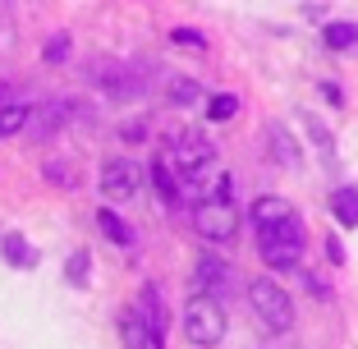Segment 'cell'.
<instances>
[{
	"label": "cell",
	"instance_id": "cell-28",
	"mask_svg": "<svg viewBox=\"0 0 358 349\" xmlns=\"http://www.w3.org/2000/svg\"><path fill=\"white\" fill-rule=\"evenodd\" d=\"M322 97H327L331 106H340V101H345V97H340V87H336V83H322Z\"/></svg>",
	"mask_w": 358,
	"mask_h": 349
},
{
	"label": "cell",
	"instance_id": "cell-15",
	"mask_svg": "<svg viewBox=\"0 0 358 349\" xmlns=\"http://www.w3.org/2000/svg\"><path fill=\"white\" fill-rule=\"evenodd\" d=\"M248 216H253V225L262 230V225H275V221H285V216H294V207H289L285 198H271V193H266V198L253 202V212H248Z\"/></svg>",
	"mask_w": 358,
	"mask_h": 349
},
{
	"label": "cell",
	"instance_id": "cell-29",
	"mask_svg": "<svg viewBox=\"0 0 358 349\" xmlns=\"http://www.w3.org/2000/svg\"><path fill=\"white\" fill-rule=\"evenodd\" d=\"M327 257H331V262H336V266H340V262H345V248H340V243H336V239H327Z\"/></svg>",
	"mask_w": 358,
	"mask_h": 349
},
{
	"label": "cell",
	"instance_id": "cell-30",
	"mask_svg": "<svg viewBox=\"0 0 358 349\" xmlns=\"http://www.w3.org/2000/svg\"><path fill=\"white\" fill-rule=\"evenodd\" d=\"M0 97H10V87H5V83H0ZM0 106H5V101H0Z\"/></svg>",
	"mask_w": 358,
	"mask_h": 349
},
{
	"label": "cell",
	"instance_id": "cell-24",
	"mask_svg": "<svg viewBox=\"0 0 358 349\" xmlns=\"http://www.w3.org/2000/svg\"><path fill=\"white\" fill-rule=\"evenodd\" d=\"M87 271H92V257H87V248H78V253L64 262V276H69V285H87Z\"/></svg>",
	"mask_w": 358,
	"mask_h": 349
},
{
	"label": "cell",
	"instance_id": "cell-10",
	"mask_svg": "<svg viewBox=\"0 0 358 349\" xmlns=\"http://www.w3.org/2000/svg\"><path fill=\"white\" fill-rule=\"evenodd\" d=\"M266 143H271V157L280 161L285 170H303V152H299L294 134H289L285 124H266Z\"/></svg>",
	"mask_w": 358,
	"mask_h": 349
},
{
	"label": "cell",
	"instance_id": "cell-4",
	"mask_svg": "<svg viewBox=\"0 0 358 349\" xmlns=\"http://www.w3.org/2000/svg\"><path fill=\"white\" fill-rule=\"evenodd\" d=\"M248 304H253L257 322H262L266 331H275V336H285V331L294 327V299H289V290H285L280 280H271V276L248 280Z\"/></svg>",
	"mask_w": 358,
	"mask_h": 349
},
{
	"label": "cell",
	"instance_id": "cell-27",
	"mask_svg": "<svg viewBox=\"0 0 358 349\" xmlns=\"http://www.w3.org/2000/svg\"><path fill=\"white\" fill-rule=\"evenodd\" d=\"M120 138H124V143H143V138H148V124H138V120H134V124L120 129Z\"/></svg>",
	"mask_w": 358,
	"mask_h": 349
},
{
	"label": "cell",
	"instance_id": "cell-22",
	"mask_svg": "<svg viewBox=\"0 0 358 349\" xmlns=\"http://www.w3.org/2000/svg\"><path fill=\"white\" fill-rule=\"evenodd\" d=\"M69 46H74V42H69V32H51V37H46L42 60L46 64H64V60H69Z\"/></svg>",
	"mask_w": 358,
	"mask_h": 349
},
{
	"label": "cell",
	"instance_id": "cell-14",
	"mask_svg": "<svg viewBox=\"0 0 358 349\" xmlns=\"http://www.w3.org/2000/svg\"><path fill=\"white\" fill-rule=\"evenodd\" d=\"M152 184H157V198L166 202V207H179V180H175V170H170L166 157L152 161Z\"/></svg>",
	"mask_w": 358,
	"mask_h": 349
},
{
	"label": "cell",
	"instance_id": "cell-26",
	"mask_svg": "<svg viewBox=\"0 0 358 349\" xmlns=\"http://www.w3.org/2000/svg\"><path fill=\"white\" fill-rule=\"evenodd\" d=\"M170 42H175V46H193V51H202V46H207V37H202L198 28H170Z\"/></svg>",
	"mask_w": 358,
	"mask_h": 349
},
{
	"label": "cell",
	"instance_id": "cell-3",
	"mask_svg": "<svg viewBox=\"0 0 358 349\" xmlns=\"http://www.w3.org/2000/svg\"><path fill=\"white\" fill-rule=\"evenodd\" d=\"M193 221H198L202 239H211V243H230L234 234H239V202H234V184H230V175L221 180V189L211 193V198H202V202H198Z\"/></svg>",
	"mask_w": 358,
	"mask_h": 349
},
{
	"label": "cell",
	"instance_id": "cell-9",
	"mask_svg": "<svg viewBox=\"0 0 358 349\" xmlns=\"http://www.w3.org/2000/svg\"><path fill=\"white\" fill-rule=\"evenodd\" d=\"M74 115H78L74 101H42V106H28V134L32 138H51V134H60Z\"/></svg>",
	"mask_w": 358,
	"mask_h": 349
},
{
	"label": "cell",
	"instance_id": "cell-6",
	"mask_svg": "<svg viewBox=\"0 0 358 349\" xmlns=\"http://www.w3.org/2000/svg\"><path fill=\"white\" fill-rule=\"evenodd\" d=\"M161 157L170 161V170L175 175H198V170H207V166H216V143L211 138H202V134H175L170 138V148L161 152Z\"/></svg>",
	"mask_w": 358,
	"mask_h": 349
},
{
	"label": "cell",
	"instance_id": "cell-16",
	"mask_svg": "<svg viewBox=\"0 0 358 349\" xmlns=\"http://www.w3.org/2000/svg\"><path fill=\"white\" fill-rule=\"evenodd\" d=\"M331 216H336L340 225H349V230L358 225V189L354 184H345V189L331 193Z\"/></svg>",
	"mask_w": 358,
	"mask_h": 349
},
{
	"label": "cell",
	"instance_id": "cell-12",
	"mask_svg": "<svg viewBox=\"0 0 358 349\" xmlns=\"http://www.w3.org/2000/svg\"><path fill=\"white\" fill-rule=\"evenodd\" d=\"M96 225H101V234H106L110 243H120V248H134V243H138L134 225H129L124 216L115 212V207H101V212H96Z\"/></svg>",
	"mask_w": 358,
	"mask_h": 349
},
{
	"label": "cell",
	"instance_id": "cell-11",
	"mask_svg": "<svg viewBox=\"0 0 358 349\" xmlns=\"http://www.w3.org/2000/svg\"><path fill=\"white\" fill-rule=\"evenodd\" d=\"M134 313H138V322H143V327H148L157 340H166V308H161V294L152 285L138 294V308H134Z\"/></svg>",
	"mask_w": 358,
	"mask_h": 349
},
{
	"label": "cell",
	"instance_id": "cell-17",
	"mask_svg": "<svg viewBox=\"0 0 358 349\" xmlns=\"http://www.w3.org/2000/svg\"><path fill=\"white\" fill-rule=\"evenodd\" d=\"M322 42H327L331 51H349V46H358V23H349V19L327 23V28H322Z\"/></svg>",
	"mask_w": 358,
	"mask_h": 349
},
{
	"label": "cell",
	"instance_id": "cell-21",
	"mask_svg": "<svg viewBox=\"0 0 358 349\" xmlns=\"http://www.w3.org/2000/svg\"><path fill=\"white\" fill-rule=\"evenodd\" d=\"M303 124H308V134H313V143H317V148H322V157H336V138H331V129L327 124H322V120H313V115H308V111H303Z\"/></svg>",
	"mask_w": 358,
	"mask_h": 349
},
{
	"label": "cell",
	"instance_id": "cell-7",
	"mask_svg": "<svg viewBox=\"0 0 358 349\" xmlns=\"http://www.w3.org/2000/svg\"><path fill=\"white\" fill-rule=\"evenodd\" d=\"M143 175L148 170L138 166V161H129V157H110L101 166V193L110 202H134L138 193H143Z\"/></svg>",
	"mask_w": 358,
	"mask_h": 349
},
{
	"label": "cell",
	"instance_id": "cell-25",
	"mask_svg": "<svg viewBox=\"0 0 358 349\" xmlns=\"http://www.w3.org/2000/svg\"><path fill=\"white\" fill-rule=\"evenodd\" d=\"M46 180L60 184V189H78V175L64 166V161H46Z\"/></svg>",
	"mask_w": 358,
	"mask_h": 349
},
{
	"label": "cell",
	"instance_id": "cell-13",
	"mask_svg": "<svg viewBox=\"0 0 358 349\" xmlns=\"http://www.w3.org/2000/svg\"><path fill=\"white\" fill-rule=\"evenodd\" d=\"M120 331H124V345H129V349H166V340L152 336V331L143 327V322H138L134 308H129L124 318H120Z\"/></svg>",
	"mask_w": 358,
	"mask_h": 349
},
{
	"label": "cell",
	"instance_id": "cell-18",
	"mask_svg": "<svg viewBox=\"0 0 358 349\" xmlns=\"http://www.w3.org/2000/svg\"><path fill=\"white\" fill-rule=\"evenodd\" d=\"M0 253H5V262H14V266H37V253L28 248L23 234H5V239H0Z\"/></svg>",
	"mask_w": 358,
	"mask_h": 349
},
{
	"label": "cell",
	"instance_id": "cell-8",
	"mask_svg": "<svg viewBox=\"0 0 358 349\" xmlns=\"http://www.w3.org/2000/svg\"><path fill=\"white\" fill-rule=\"evenodd\" d=\"M193 276H198V294L202 299H216V304H221V294H234V290H239V280H243L230 262H221V257H211V253L198 257Z\"/></svg>",
	"mask_w": 358,
	"mask_h": 349
},
{
	"label": "cell",
	"instance_id": "cell-23",
	"mask_svg": "<svg viewBox=\"0 0 358 349\" xmlns=\"http://www.w3.org/2000/svg\"><path fill=\"white\" fill-rule=\"evenodd\" d=\"M198 97H202V87L193 83V78H170V101H175V106H193Z\"/></svg>",
	"mask_w": 358,
	"mask_h": 349
},
{
	"label": "cell",
	"instance_id": "cell-20",
	"mask_svg": "<svg viewBox=\"0 0 358 349\" xmlns=\"http://www.w3.org/2000/svg\"><path fill=\"white\" fill-rule=\"evenodd\" d=\"M239 115V97L234 92H216L207 101V120H216V124H221V120H234Z\"/></svg>",
	"mask_w": 358,
	"mask_h": 349
},
{
	"label": "cell",
	"instance_id": "cell-2",
	"mask_svg": "<svg viewBox=\"0 0 358 349\" xmlns=\"http://www.w3.org/2000/svg\"><path fill=\"white\" fill-rule=\"evenodd\" d=\"M303 248H308V230H303L299 216H285V221L257 230V253H262V262L271 266V271H289V266H299Z\"/></svg>",
	"mask_w": 358,
	"mask_h": 349
},
{
	"label": "cell",
	"instance_id": "cell-5",
	"mask_svg": "<svg viewBox=\"0 0 358 349\" xmlns=\"http://www.w3.org/2000/svg\"><path fill=\"white\" fill-rule=\"evenodd\" d=\"M225 331H230V322H225V308L216 304V299L189 294V304H184V336H189V345L216 349V345L225 340Z\"/></svg>",
	"mask_w": 358,
	"mask_h": 349
},
{
	"label": "cell",
	"instance_id": "cell-19",
	"mask_svg": "<svg viewBox=\"0 0 358 349\" xmlns=\"http://www.w3.org/2000/svg\"><path fill=\"white\" fill-rule=\"evenodd\" d=\"M28 129V106H19V101H5L0 106V138H14Z\"/></svg>",
	"mask_w": 358,
	"mask_h": 349
},
{
	"label": "cell",
	"instance_id": "cell-1",
	"mask_svg": "<svg viewBox=\"0 0 358 349\" xmlns=\"http://www.w3.org/2000/svg\"><path fill=\"white\" fill-rule=\"evenodd\" d=\"M83 78L110 101H138V97H148L152 69H143L138 60H96L83 69Z\"/></svg>",
	"mask_w": 358,
	"mask_h": 349
}]
</instances>
